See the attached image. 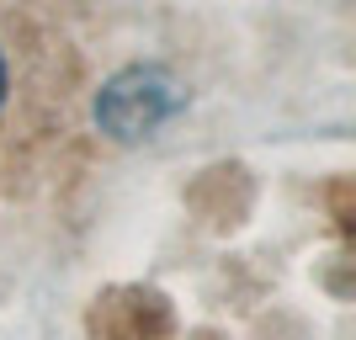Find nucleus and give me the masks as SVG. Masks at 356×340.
Masks as SVG:
<instances>
[{"mask_svg": "<svg viewBox=\"0 0 356 340\" xmlns=\"http://www.w3.org/2000/svg\"><path fill=\"white\" fill-rule=\"evenodd\" d=\"M181 106H186V90H181V80L170 70H160V64H128L96 96V128L106 138H118V144H138L154 128H165Z\"/></svg>", "mask_w": 356, "mask_h": 340, "instance_id": "nucleus-1", "label": "nucleus"}, {"mask_svg": "<svg viewBox=\"0 0 356 340\" xmlns=\"http://www.w3.org/2000/svg\"><path fill=\"white\" fill-rule=\"evenodd\" d=\"M6 90H11V64H6V48H0V106H6Z\"/></svg>", "mask_w": 356, "mask_h": 340, "instance_id": "nucleus-2", "label": "nucleus"}]
</instances>
